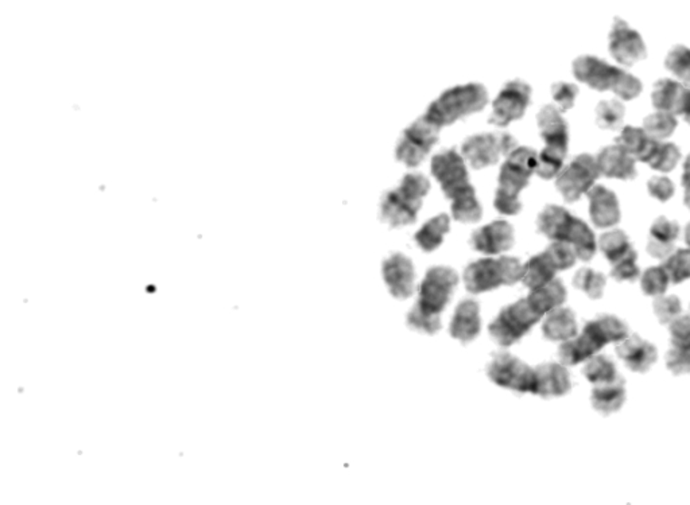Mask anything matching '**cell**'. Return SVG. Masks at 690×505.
Here are the masks:
<instances>
[{"label":"cell","instance_id":"681fc988","mask_svg":"<svg viewBox=\"0 0 690 505\" xmlns=\"http://www.w3.org/2000/svg\"><path fill=\"white\" fill-rule=\"evenodd\" d=\"M653 308L656 318H658L662 325H669L675 317H678L683 312L680 298L675 297V295H669V297L659 295V297H656Z\"/></svg>","mask_w":690,"mask_h":505},{"label":"cell","instance_id":"7a4b0ae2","mask_svg":"<svg viewBox=\"0 0 690 505\" xmlns=\"http://www.w3.org/2000/svg\"><path fill=\"white\" fill-rule=\"evenodd\" d=\"M430 183L422 174H406L398 188L385 193L380 203V217L391 227L413 224L422 206V198Z\"/></svg>","mask_w":690,"mask_h":505},{"label":"cell","instance_id":"b9f144b4","mask_svg":"<svg viewBox=\"0 0 690 505\" xmlns=\"http://www.w3.org/2000/svg\"><path fill=\"white\" fill-rule=\"evenodd\" d=\"M626 108L619 100H604L596 108V122L604 130H619Z\"/></svg>","mask_w":690,"mask_h":505},{"label":"cell","instance_id":"ac0fdd59","mask_svg":"<svg viewBox=\"0 0 690 505\" xmlns=\"http://www.w3.org/2000/svg\"><path fill=\"white\" fill-rule=\"evenodd\" d=\"M615 351L626 367L633 372H648L658 359L656 348L646 340L641 339L638 334H633L620 342Z\"/></svg>","mask_w":690,"mask_h":505},{"label":"cell","instance_id":"8d00e7d4","mask_svg":"<svg viewBox=\"0 0 690 505\" xmlns=\"http://www.w3.org/2000/svg\"><path fill=\"white\" fill-rule=\"evenodd\" d=\"M680 158V150H678V147L675 144L658 141L656 147H654L653 153L648 156L646 163L650 164L654 170L669 173L677 166Z\"/></svg>","mask_w":690,"mask_h":505},{"label":"cell","instance_id":"484cf974","mask_svg":"<svg viewBox=\"0 0 690 505\" xmlns=\"http://www.w3.org/2000/svg\"><path fill=\"white\" fill-rule=\"evenodd\" d=\"M584 333L588 334L600 348L611 342H620L628 337V326L615 315H599L584 326Z\"/></svg>","mask_w":690,"mask_h":505},{"label":"cell","instance_id":"7bdbcfd3","mask_svg":"<svg viewBox=\"0 0 690 505\" xmlns=\"http://www.w3.org/2000/svg\"><path fill=\"white\" fill-rule=\"evenodd\" d=\"M665 66L675 76L680 78L684 85L690 88V49L684 45H677L667 53Z\"/></svg>","mask_w":690,"mask_h":505},{"label":"cell","instance_id":"1f68e13d","mask_svg":"<svg viewBox=\"0 0 690 505\" xmlns=\"http://www.w3.org/2000/svg\"><path fill=\"white\" fill-rule=\"evenodd\" d=\"M557 269L547 252L533 256L523 266L522 282L530 290L538 289L556 278Z\"/></svg>","mask_w":690,"mask_h":505},{"label":"cell","instance_id":"9f6ffc18","mask_svg":"<svg viewBox=\"0 0 690 505\" xmlns=\"http://www.w3.org/2000/svg\"><path fill=\"white\" fill-rule=\"evenodd\" d=\"M683 183L684 189H690V154L686 156L685 163H684L683 173Z\"/></svg>","mask_w":690,"mask_h":505},{"label":"cell","instance_id":"d590c367","mask_svg":"<svg viewBox=\"0 0 690 505\" xmlns=\"http://www.w3.org/2000/svg\"><path fill=\"white\" fill-rule=\"evenodd\" d=\"M583 372L586 381L594 384V386L611 383V381H616L619 378L615 362L611 359H608V357L603 356V354L591 357Z\"/></svg>","mask_w":690,"mask_h":505},{"label":"cell","instance_id":"6da1fadb","mask_svg":"<svg viewBox=\"0 0 690 505\" xmlns=\"http://www.w3.org/2000/svg\"><path fill=\"white\" fill-rule=\"evenodd\" d=\"M506 156L508 158L500 167L499 186L495 193L494 205L500 213L513 216L522 209L519 193L536 172L538 154L528 147H516Z\"/></svg>","mask_w":690,"mask_h":505},{"label":"cell","instance_id":"cb8c5ba5","mask_svg":"<svg viewBox=\"0 0 690 505\" xmlns=\"http://www.w3.org/2000/svg\"><path fill=\"white\" fill-rule=\"evenodd\" d=\"M478 302L472 300L463 301L456 309L449 326L450 336L458 342H471L480 333L481 321Z\"/></svg>","mask_w":690,"mask_h":505},{"label":"cell","instance_id":"816d5d0a","mask_svg":"<svg viewBox=\"0 0 690 505\" xmlns=\"http://www.w3.org/2000/svg\"><path fill=\"white\" fill-rule=\"evenodd\" d=\"M638 253L631 251L625 258L612 264L611 276L616 282H636L641 276V269L636 264Z\"/></svg>","mask_w":690,"mask_h":505},{"label":"cell","instance_id":"9c48e42d","mask_svg":"<svg viewBox=\"0 0 690 505\" xmlns=\"http://www.w3.org/2000/svg\"><path fill=\"white\" fill-rule=\"evenodd\" d=\"M439 125L434 124L425 116L419 117L403 131L402 136L398 141L397 149H395L398 161L403 162L406 166H417L419 162L424 161L425 156L436 144L439 139Z\"/></svg>","mask_w":690,"mask_h":505},{"label":"cell","instance_id":"2e32d148","mask_svg":"<svg viewBox=\"0 0 690 505\" xmlns=\"http://www.w3.org/2000/svg\"><path fill=\"white\" fill-rule=\"evenodd\" d=\"M619 68L594 55H581L573 63V74L596 91H611Z\"/></svg>","mask_w":690,"mask_h":505},{"label":"cell","instance_id":"f1b7e54d","mask_svg":"<svg viewBox=\"0 0 690 505\" xmlns=\"http://www.w3.org/2000/svg\"><path fill=\"white\" fill-rule=\"evenodd\" d=\"M527 301L534 311L544 317L547 312L561 308L562 303L567 301V289L560 279L555 278L545 286L531 290L530 294L527 295Z\"/></svg>","mask_w":690,"mask_h":505},{"label":"cell","instance_id":"e0dca14e","mask_svg":"<svg viewBox=\"0 0 690 505\" xmlns=\"http://www.w3.org/2000/svg\"><path fill=\"white\" fill-rule=\"evenodd\" d=\"M514 244V230L508 222L491 223L475 231L471 237V247L486 255H498L510 250Z\"/></svg>","mask_w":690,"mask_h":505},{"label":"cell","instance_id":"ee69618b","mask_svg":"<svg viewBox=\"0 0 690 505\" xmlns=\"http://www.w3.org/2000/svg\"><path fill=\"white\" fill-rule=\"evenodd\" d=\"M669 273L664 266L650 267L641 278V289L647 297H659L666 292L669 287Z\"/></svg>","mask_w":690,"mask_h":505},{"label":"cell","instance_id":"4fadbf2b","mask_svg":"<svg viewBox=\"0 0 690 505\" xmlns=\"http://www.w3.org/2000/svg\"><path fill=\"white\" fill-rule=\"evenodd\" d=\"M531 88L523 81H510L503 86L492 103L489 122L497 125H508L525 114L530 103Z\"/></svg>","mask_w":690,"mask_h":505},{"label":"cell","instance_id":"74e56055","mask_svg":"<svg viewBox=\"0 0 690 505\" xmlns=\"http://www.w3.org/2000/svg\"><path fill=\"white\" fill-rule=\"evenodd\" d=\"M450 211L458 222L478 223L481 219V205L476 198L475 189L453 198Z\"/></svg>","mask_w":690,"mask_h":505},{"label":"cell","instance_id":"91938a15","mask_svg":"<svg viewBox=\"0 0 690 505\" xmlns=\"http://www.w3.org/2000/svg\"><path fill=\"white\" fill-rule=\"evenodd\" d=\"M684 117H685V120H686V122H688V123H689V124H690V113H689V114H686V115H685V116H684Z\"/></svg>","mask_w":690,"mask_h":505},{"label":"cell","instance_id":"f546056e","mask_svg":"<svg viewBox=\"0 0 690 505\" xmlns=\"http://www.w3.org/2000/svg\"><path fill=\"white\" fill-rule=\"evenodd\" d=\"M600 351L602 348L583 332L580 336L562 342L560 348H558V357H560L562 364L567 365V367H575V365L591 359Z\"/></svg>","mask_w":690,"mask_h":505},{"label":"cell","instance_id":"7dc6e473","mask_svg":"<svg viewBox=\"0 0 690 505\" xmlns=\"http://www.w3.org/2000/svg\"><path fill=\"white\" fill-rule=\"evenodd\" d=\"M666 367L673 375H690V342L672 344L666 353Z\"/></svg>","mask_w":690,"mask_h":505},{"label":"cell","instance_id":"bcb514c9","mask_svg":"<svg viewBox=\"0 0 690 505\" xmlns=\"http://www.w3.org/2000/svg\"><path fill=\"white\" fill-rule=\"evenodd\" d=\"M642 89L644 86H642L641 80L622 68H619L616 78L611 86V91L623 100L636 99L641 94Z\"/></svg>","mask_w":690,"mask_h":505},{"label":"cell","instance_id":"7402d4cb","mask_svg":"<svg viewBox=\"0 0 690 505\" xmlns=\"http://www.w3.org/2000/svg\"><path fill=\"white\" fill-rule=\"evenodd\" d=\"M600 174L617 180H634L636 177V158L628 154L620 144L604 147L596 155Z\"/></svg>","mask_w":690,"mask_h":505},{"label":"cell","instance_id":"277c9868","mask_svg":"<svg viewBox=\"0 0 690 505\" xmlns=\"http://www.w3.org/2000/svg\"><path fill=\"white\" fill-rule=\"evenodd\" d=\"M523 266L517 258H484L474 262L464 272V283L472 294L492 292L500 286H513L522 281Z\"/></svg>","mask_w":690,"mask_h":505},{"label":"cell","instance_id":"836d02e7","mask_svg":"<svg viewBox=\"0 0 690 505\" xmlns=\"http://www.w3.org/2000/svg\"><path fill=\"white\" fill-rule=\"evenodd\" d=\"M449 216L445 213L433 217L429 222L422 225L421 230L416 233L414 240L421 250L431 252L441 245L445 233L449 231Z\"/></svg>","mask_w":690,"mask_h":505},{"label":"cell","instance_id":"680465c9","mask_svg":"<svg viewBox=\"0 0 690 505\" xmlns=\"http://www.w3.org/2000/svg\"><path fill=\"white\" fill-rule=\"evenodd\" d=\"M685 242H686V244H688V245H689V248H690V223H689V224H688V225H686V230H685Z\"/></svg>","mask_w":690,"mask_h":505},{"label":"cell","instance_id":"603a6c76","mask_svg":"<svg viewBox=\"0 0 690 505\" xmlns=\"http://www.w3.org/2000/svg\"><path fill=\"white\" fill-rule=\"evenodd\" d=\"M680 236V225L661 216L651 225L648 234L647 252L653 258L665 261L675 251V244Z\"/></svg>","mask_w":690,"mask_h":505},{"label":"cell","instance_id":"ba28073f","mask_svg":"<svg viewBox=\"0 0 690 505\" xmlns=\"http://www.w3.org/2000/svg\"><path fill=\"white\" fill-rule=\"evenodd\" d=\"M430 169L431 174L441 185L445 197L449 200L474 189V186L469 183L466 159L455 149L445 150L434 155L431 159Z\"/></svg>","mask_w":690,"mask_h":505},{"label":"cell","instance_id":"44dd1931","mask_svg":"<svg viewBox=\"0 0 690 505\" xmlns=\"http://www.w3.org/2000/svg\"><path fill=\"white\" fill-rule=\"evenodd\" d=\"M572 389L570 375L564 365L547 362L536 368V389L534 395L541 398H560Z\"/></svg>","mask_w":690,"mask_h":505},{"label":"cell","instance_id":"f907efd6","mask_svg":"<svg viewBox=\"0 0 690 505\" xmlns=\"http://www.w3.org/2000/svg\"><path fill=\"white\" fill-rule=\"evenodd\" d=\"M545 252L549 255L555 263L557 272H565V270L570 269L575 266L576 261H577V255H576L575 250L572 245L567 242H555L545 250Z\"/></svg>","mask_w":690,"mask_h":505},{"label":"cell","instance_id":"d4e9b609","mask_svg":"<svg viewBox=\"0 0 690 505\" xmlns=\"http://www.w3.org/2000/svg\"><path fill=\"white\" fill-rule=\"evenodd\" d=\"M575 220L576 217L562 206L547 205L539 213L537 227L539 233L553 242H567Z\"/></svg>","mask_w":690,"mask_h":505},{"label":"cell","instance_id":"7c38bea8","mask_svg":"<svg viewBox=\"0 0 690 505\" xmlns=\"http://www.w3.org/2000/svg\"><path fill=\"white\" fill-rule=\"evenodd\" d=\"M609 53L622 65H634L647 55L644 38L627 22L615 18L609 32Z\"/></svg>","mask_w":690,"mask_h":505},{"label":"cell","instance_id":"4dcf8cb0","mask_svg":"<svg viewBox=\"0 0 690 505\" xmlns=\"http://www.w3.org/2000/svg\"><path fill=\"white\" fill-rule=\"evenodd\" d=\"M656 142L658 141L651 138L644 128L633 127V125H626L616 139V144H620L628 154L633 155L636 161L645 162V163L653 153Z\"/></svg>","mask_w":690,"mask_h":505},{"label":"cell","instance_id":"f6af8a7d","mask_svg":"<svg viewBox=\"0 0 690 505\" xmlns=\"http://www.w3.org/2000/svg\"><path fill=\"white\" fill-rule=\"evenodd\" d=\"M565 154L556 150L547 149L545 147L538 154L536 173L544 180H552L557 177L558 173L564 167Z\"/></svg>","mask_w":690,"mask_h":505},{"label":"cell","instance_id":"f35d334b","mask_svg":"<svg viewBox=\"0 0 690 505\" xmlns=\"http://www.w3.org/2000/svg\"><path fill=\"white\" fill-rule=\"evenodd\" d=\"M677 124V117L673 114L656 111L645 119L644 130L656 141H664L675 133Z\"/></svg>","mask_w":690,"mask_h":505},{"label":"cell","instance_id":"8992f818","mask_svg":"<svg viewBox=\"0 0 690 505\" xmlns=\"http://www.w3.org/2000/svg\"><path fill=\"white\" fill-rule=\"evenodd\" d=\"M458 275L450 267H431L419 287V300L414 306L429 314L439 315L447 308Z\"/></svg>","mask_w":690,"mask_h":505},{"label":"cell","instance_id":"8fae6325","mask_svg":"<svg viewBox=\"0 0 690 505\" xmlns=\"http://www.w3.org/2000/svg\"><path fill=\"white\" fill-rule=\"evenodd\" d=\"M517 147L510 134H481L464 141L461 155L474 169L497 163L500 155H508Z\"/></svg>","mask_w":690,"mask_h":505},{"label":"cell","instance_id":"60d3db41","mask_svg":"<svg viewBox=\"0 0 690 505\" xmlns=\"http://www.w3.org/2000/svg\"><path fill=\"white\" fill-rule=\"evenodd\" d=\"M664 269L669 273L670 282L675 284L683 283L690 279V248H680L673 251L665 259Z\"/></svg>","mask_w":690,"mask_h":505},{"label":"cell","instance_id":"5b68a950","mask_svg":"<svg viewBox=\"0 0 690 505\" xmlns=\"http://www.w3.org/2000/svg\"><path fill=\"white\" fill-rule=\"evenodd\" d=\"M541 318L542 315L534 311L527 298H525L513 305L506 306L499 312L494 322L489 325V334L500 347H511L528 333Z\"/></svg>","mask_w":690,"mask_h":505},{"label":"cell","instance_id":"30bf717a","mask_svg":"<svg viewBox=\"0 0 690 505\" xmlns=\"http://www.w3.org/2000/svg\"><path fill=\"white\" fill-rule=\"evenodd\" d=\"M487 373L492 383L502 389L519 393H534L536 389V370L510 353L497 354Z\"/></svg>","mask_w":690,"mask_h":505},{"label":"cell","instance_id":"d6986e66","mask_svg":"<svg viewBox=\"0 0 690 505\" xmlns=\"http://www.w3.org/2000/svg\"><path fill=\"white\" fill-rule=\"evenodd\" d=\"M589 214L597 228L615 227L620 222L619 200L614 192L603 185H594L589 189Z\"/></svg>","mask_w":690,"mask_h":505},{"label":"cell","instance_id":"c3c4849f","mask_svg":"<svg viewBox=\"0 0 690 505\" xmlns=\"http://www.w3.org/2000/svg\"><path fill=\"white\" fill-rule=\"evenodd\" d=\"M408 326L421 333L434 334L441 329V320L439 315L429 314L414 306L408 314Z\"/></svg>","mask_w":690,"mask_h":505},{"label":"cell","instance_id":"d6a6232c","mask_svg":"<svg viewBox=\"0 0 690 505\" xmlns=\"http://www.w3.org/2000/svg\"><path fill=\"white\" fill-rule=\"evenodd\" d=\"M567 243L572 245L577 259H581V261L589 262L596 253L597 244L594 231L588 227L586 222L577 219V217L573 223L572 231H570Z\"/></svg>","mask_w":690,"mask_h":505},{"label":"cell","instance_id":"f5cc1de1","mask_svg":"<svg viewBox=\"0 0 690 505\" xmlns=\"http://www.w3.org/2000/svg\"><path fill=\"white\" fill-rule=\"evenodd\" d=\"M553 99L557 103L561 111L569 110L575 104L576 96L578 94V88L575 84L556 83L552 86Z\"/></svg>","mask_w":690,"mask_h":505},{"label":"cell","instance_id":"ffe728a7","mask_svg":"<svg viewBox=\"0 0 690 505\" xmlns=\"http://www.w3.org/2000/svg\"><path fill=\"white\" fill-rule=\"evenodd\" d=\"M537 122H538L542 139L547 144L545 147L567 155L569 133H567V123L562 117L560 110L555 105H545L539 111Z\"/></svg>","mask_w":690,"mask_h":505},{"label":"cell","instance_id":"11a10c76","mask_svg":"<svg viewBox=\"0 0 690 505\" xmlns=\"http://www.w3.org/2000/svg\"><path fill=\"white\" fill-rule=\"evenodd\" d=\"M648 193L661 203H666L675 194V183L666 177H653L647 183Z\"/></svg>","mask_w":690,"mask_h":505},{"label":"cell","instance_id":"db71d44e","mask_svg":"<svg viewBox=\"0 0 690 505\" xmlns=\"http://www.w3.org/2000/svg\"><path fill=\"white\" fill-rule=\"evenodd\" d=\"M670 342L686 344L690 342V314H680L669 323Z\"/></svg>","mask_w":690,"mask_h":505},{"label":"cell","instance_id":"5bb4252c","mask_svg":"<svg viewBox=\"0 0 690 505\" xmlns=\"http://www.w3.org/2000/svg\"><path fill=\"white\" fill-rule=\"evenodd\" d=\"M383 279L388 284L389 294L397 300L410 298L414 292V266L408 256L394 253L383 262Z\"/></svg>","mask_w":690,"mask_h":505},{"label":"cell","instance_id":"83f0119b","mask_svg":"<svg viewBox=\"0 0 690 505\" xmlns=\"http://www.w3.org/2000/svg\"><path fill=\"white\" fill-rule=\"evenodd\" d=\"M542 333L549 342H567L577 336L578 326L575 312L567 308H557L547 312L542 325Z\"/></svg>","mask_w":690,"mask_h":505},{"label":"cell","instance_id":"ab89813d","mask_svg":"<svg viewBox=\"0 0 690 505\" xmlns=\"http://www.w3.org/2000/svg\"><path fill=\"white\" fill-rule=\"evenodd\" d=\"M606 284V276L602 272H594L592 269L578 270L573 278V286L595 301L603 297Z\"/></svg>","mask_w":690,"mask_h":505},{"label":"cell","instance_id":"6f0895ef","mask_svg":"<svg viewBox=\"0 0 690 505\" xmlns=\"http://www.w3.org/2000/svg\"><path fill=\"white\" fill-rule=\"evenodd\" d=\"M684 203L690 209V189H685V195H684Z\"/></svg>","mask_w":690,"mask_h":505},{"label":"cell","instance_id":"9a60e30c","mask_svg":"<svg viewBox=\"0 0 690 505\" xmlns=\"http://www.w3.org/2000/svg\"><path fill=\"white\" fill-rule=\"evenodd\" d=\"M651 99L658 111L683 116L690 113V88L680 81L672 78L656 81Z\"/></svg>","mask_w":690,"mask_h":505},{"label":"cell","instance_id":"4316f807","mask_svg":"<svg viewBox=\"0 0 690 505\" xmlns=\"http://www.w3.org/2000/svg\"><path fill=\"white\" fill-rule=\"evenodd\" d=\"M626 401V381L622 376L611 383L597 384L591 393L592 407L606 417L622 409Z\"/></svg>","mask_w":690,"mask_h":505},{"label":"cell","instance_id":"52a82bcc","mask_svg":"<svg viewBox=\"0 0 690 505\" xmlns=\"http://www.w3.org/2000/svg\"><path fill=\"white\" fill-rule=\"evenodd\" d=\"M596 156L580 154L575 156L556 177V186L567 203H575L583 194L588 193L600 177Z\"/></svg>","mask_w":690,"mask_h":505},{"label":"cell","instance_id":"3957f363","mask_svg":"<svg viewBox=\"0 0 690 505\" xmlns=\"http://www.w3.org/2000/svg\"><path fill=\"white\" fill-rule=\"evenodd\" d=\"M486 88L480 84H466L448 89L428 107L425 117L439 125L452 124L460 117L478 113L487 104Z\"/></svg>","mask_w":690,"mask_h":505},{"label":"cell","instance_id":"e575fe53","mask_svg":"<svg viewBox=\"0 0 690 505\" xmlns=\"http://www.w3.org/2000/svg\"><path fill=\"white\" fill-rule=\"evenodd\" d=\"M599 248L606 261L611 264L616 263L634 250L630 239L622 230L609 231L603 233L599 240Z\"/></svg>","mask_w":690,"mask_h":505}]
</instances>
